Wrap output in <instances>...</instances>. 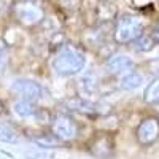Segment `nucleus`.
Segmentation results:
<instances>
[{
  "label": "nucleus",
  "instance_id": "1",
  "mask_svg": "<svg viewBox=\"0 0 159 159\" xmlns=\"http://www.w3.org/2000/svg\"><path fill=\"white\" fill-rule=\"evenodd\" d=\"M84 64H86L84 52H81L76 48H65L59 51L57 56L52 59V69L59 75L69 76V75H75L80 70H83Z\"/></svg>",
  "mask_w": 159,
  "mask_h": 159
},
{
  "label": "nucleus",
  "instance_id": "2",
  "mask_svg": "<svg viewBox=\"0 0 159 159\" xmlns=\"http://www.w3.org/2000/svg\"><path fill=\"white\" fill-rule=\"evenodd\" d=\"M145 32V24L139 16L134 15H123L116 21L113 38L118 45L132 43L135 38H139Z\"/></svg>",
  "mask_w": 159,
  "mask_h": 159
},
{
  "label": "nucleus",
  "instance_id": "3",
  "mask_svg": "<svg viewBox=\"0 0 159 159\" xmlns=\"http://www.w3.org/2000/svg\"><path fill=\"white\" fill-rule=\"evenodd\" d=\"M51 130L62 142H72L78 137V126L75 123V119L64 113H59L52 118Z\"/></svg>",
  "mask_w": 159,
  "mask_h": 159
},
{
  "label": "nucleus",
  "instance_id": "4",
  "mask_svg": "<svg viewBox=\"0 0 159 159\" xmlns=\"http://www.w3.org/2000/svg\"><path fill=\"white\" fill-rule=\"evenodd\" d=\"M135 139L142 147H150L159 139V118L148 116L140 121L135 130Z\"/></svg>",
  "mask_w": 159,
  "mask_h": 159
},
{
  "label": "nucleus",
  "instance_id": "5",
  "mask_svg": "<svg viewBox=\"0 0 159 159\" xmlns=\"http://www.w3.org/2000/svg\"><path fill=\"white\" fill-rule=\"evenodd\" d=\"M11 92L13 94L19 96L24 100H40L43 96V88L38 83L32 81V80H16L15 83L11 84Z\"/></svg>",
  "mask_w": 159,
  "mask_h": 159
},
{
  "label": "nucleus",
  "instance_id": "6",
  "mask_svg": "<svg viewBox=\"0 0 159 159\" xmlns=\"http://www.w3.org/2000/svg\"><path fill=\"white\" fill-rule=\"evenodd\" d=\"M113 137L108 132H99L89 142V153L99 159H107L113 153Z\"/></svg>",
  "mask_w": 159,
  "mask_h": 159
},
{
  "label": "nucleus",
  "instance_id": "7",
  "mask_svg": "<svg viewBox=\"0 0 159 159\" xmlns=\"http://www.w3.org/2000/svg\"><path fill=\"white\" fill-rule=\"evenodd\" d=\"M16 18L19 19L21 24L32 27V25H37L45 19V11L37 5L22 3L16 7Z\"/></svg>",
  "mask_w": 159,
  "mask_h": 159
},
{
  "label": "nucleus",
  "instance_id": "8",
  "mask_svg": "<svg viewBox=\"0 0 159 159\" xmlns=\"http://www.w3.org/2000/svg\"><path fill=\"white\" fill-rule=\"evenodd\" d=\"M107 67L115 75H123V73H127L134 69L135 62L132 57H129L126 54H115L107 61Z\"/></svg>",
  "mask_w": 159,
  "mask_h": 159
},
{
  "label": "nucleus",
  "instance_id": "9",
  "mask_svg": "<svg viewBox=\"0 0 159 159\" xmlns=\"http://www.w3.org/2000/svg\"><path fill=\"white\" fill-rule=\"evenodd\" d=\"M96 18L99 22H110L116 18V7L108 0H97L96 3Z\"/></svg>",
  "mask_w": 159,
  "mask_h": 159
},
{
  "label": "nucleus",
  "instance_id": "10",
  "mask_svg": "<svg viewBox=\"0 0 159 159\" xmlns=\"http://www.w3.org/2000/svg\"><path fill=\"white\" fill-rule=\"evenodd\" d=\"M69 107L75 111H80L83 115H92V113H97L99 110V105L91 102V100H86L83 97H78V99H72L69 100Z\"/></svg>",
  "mask_w": 159,
  "mask_h": 159
},
{
  "label": "nucleus",
  "instance_id": "11",
  "mask_svg": "<svg viewBox=\"0 0 159 159\" xmlns=\"http://www.w3.org/2000/svg\"><path fill=\"white\" fill-rule=\"evenodd\" d=\"M34 142L38 145L40 148H57L61 147L62 140L59 137H56L54 134H40V135H35L34 137Z\"/></svg>",
  "mask_w": 159,
  "mask_h": 159
},
{
  "label": "nucleus",
  "instance_id": "12",
  "mask_svg": "<svg viewBox=\"0 0 159 159\" xmlns=\"http://www.w3.org/2000/svg\"><path fill=\"white\" fill-rule=\"evenodd\" d=\"M143 100L147 103H159V76H156L154 80H151V83L147 86L143 94Z\"/></svg>",
  "mask_w": 159,
  "mask_h": 159
},
{
  "label": "nucleus",
  "instance_id": "13",
  "mask_svg": "<svg viewBox=\"0 0 159 159\" xmlns=\"http://www.w3.org/2000/svg\"><path fill=\"white\" fill-rule=\"evenodd\" d=\"M13 110H15V113L21 118H29V116H34L37 113V110L34 108V105L29 102V100H16L15 103H13Z\"/></svg>",
  "mask_w": 159,
  "mask_h": 159
},
{
  "label": "nucleus",
  "instance_id": "14",
  "mask_svg": "<svg viewBox=\"0 0 159 159\" xmlns=\"http://www.w3.org/2000/svg\"><path fill=\"white\" fill-rule=\"evenodd\" d=\"M142 83H143V76L140 73L130 72L121 80V88L126 91H132V89H137L139 86H142Z\"/></svg>",
  "mask_w": 159,
  "mask_h": 159
},
{
  "label": "nucleus",
  "instance_id": "15",
  "mask_svg": "<svg viewBox=\"0 0 159 159\" xmlns=\"http://www.w3.org/2000/svg\"><path fill=\"white\" fill-rule=\"evenodd\" d=\"M132 43H134V48H135L137 51H142V52L151 51L153 46L156 45L154 40H153V37H151V35H145V34H142L139 38H135Z\"/></svg>",
  "mask_w": 159,
  "mask_h": 159
},
{
  "label": "nucleus",
  "instance_id": "16",
  "mask_svg": "<svg viewBox=\"0 0 159 159\" xmlns=\"http://www.w3.org/2000/svg\"><path fill=\"white\" fill-rule=\"evenodd\" d=\"M80 88H81L83 92H86V94H91V92L96 91L97 83H96V80L92 78V75H86L80 80Z\"/></svg>",
  "mask_w": 159,
  "mask_h": 159
},
{
  "label": "nucleus",
  "instance_id": "17",
  "mask_svg": "<svg viewBox=\"0 0 159 159\" xmlns=\"http://www.w3.org/2000/svg\"><path fill=\"white\" fill-rule=\"evenodd\" d=\"M18 140L16 134H15V130L3 126V124H0V142H3V143H15Z\"/></svg>",
  "mask_w": 159,
  "mask_h": 159
},
{
  "label": "nucleus",
  "instance_id": "18",
  "mask_svg": "<svg viewBox=\"0 0 159 159\" xmlns=\"http://www.w3.org/2000/svg\"><path fill=\"white\" fill-rule=\"evenodd\" d=\"M7 48H5V45L0 42V67H3V65L7 64Z\"/></svg>",
  "mask_w": 159,
  "mask_h": 159
},
{
  "label": "nucleus",
  "instance_id": "19",
  "mask_svg": "<svg viewBox=\"0 0 159 159\" xmlns=\"http://www.w3.org/2000/svg\"><path fill=\"white\" fill-rule=\"evenodd\" d=\"M151 37H153V40H154V43H157V45H159V21H157V22L153 25Z\"/></svg>",
  "mask_w": 159,
  "mask_h": 159
},
{
  "label": "nucleus",
  "instance_id": "20",
  "mask_svg": "<svg viewBox=\"0 0 159 159\" xmlns=\"http://www.w3.org/2000/svg\"><path fill=\"white\" fill-rule=\"evenodd\" d=\"M3 111H5V107H3V103H2V102H0V115H2Z\"/></svg>",
  "mask_w": 159,
  "mask_h": 159
}]
</instances>
